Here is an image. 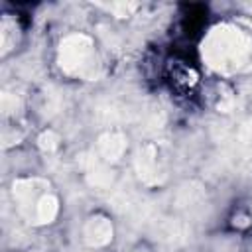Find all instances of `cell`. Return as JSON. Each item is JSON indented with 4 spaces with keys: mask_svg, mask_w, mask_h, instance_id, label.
<instances>
[{
    "mask_svg": "<svg viewBox=\"0 0 252 252\" xmlns=\"http://www.w3.org/2000/svg\"><path fill=\"white\" fill-rule=\"evenodd\" d=\"M16 108H18V98L12 96V94H8V93H4L2 94V110L8 114V112H12Z\"/></svg>",
    "mask_w": 252,
    "mask_h": 252,
    "instance_id": "cell-9",
    "label": "cell"
},
{
    "mask_svg": "<svg viewBox=\"0 0 252 252\" xmlns=\"http://www.w3.org/2000/svg\"><path fill=\"white\" fill-rule=\"evenodd\" d=\"M39 146H41V150H45V152L55 150V146H57L55 134H53V132H43V134L39 136Z\"/></svg>",
    "mask_w": 252,
    "mask_h": 252,
    "instance_id": "cell-8",
    "label": "cell"
},
{
    "mask_svg": "<svg viewBox=\"0 0 252 252\" xmlns=\"http://www.w3.org/2000/svg\"><path fill=\"white\" fill-rule=\"evenodd\" d=\"M250 39L232 26L215 28L203 43V57L213 69L220 73H232L242 69L250 59Z\"/></svg>",
    "mask_w": 252,
    "mask_h": 252,
    "instance_id": "cell-1",
    "label": "cell"
},
{
    "mask_svg": "<svg viewBox=\"0 0 252 252\" xmlns=\"http://www.w3.org/2000/svg\"><path fill=\"white\" fill-rule=\"evenodd\" d=\"M91 39L83 33H75L69 35L61 41L59 47V65L67 71V73H83L91 55Z\"/></svg>",
    "mask_w": 252,
    "mask_h": 252,
    "instance_id": "cell-2",
    "label": "cell"
},
{
    "mask_svg": "<svg viewBox=\"0 0 252 252\" xmlns=\"http://www.w3.org/2000/svg\"><path fill=\"white\" fill-rule=\"evenodd\" d=\"M57 215V199L53 195H43L35 205V219L39 222H49Z\"/></svg>",
    "mask_w": 252,
    "mask_h": 252,
    "instance_id": "cell-7",
    "label": "cell"
},
{
    "mask_svg": "<svg viewBox=\"0 0 252 252\" xmlns=\"http://www.w3.org/2000/svg\"><path fill=\"white\" fill-rule=\"evenodd\" d=\"M110 8L116 12V16H126L128 12H132L136 8V4H112Z\"/></svg>",
    "mask_w": 252,
    "mask_h": 252,
    "instance_id": "cell-10",
    "label": "cell"
},
{
    "mask_svg": "<svg viewBox=\"0 0 252 252\" xmlns=\"http://www.w3.org/2000/svg\"><path fill=\"white\" fill-rule=\"evenodd\" d=\"M87 179L93 187H98V189H106L112 181V175L93 158L87 159Z\"/></svg>",
    "mask_w": 252,
    "mask_h": 252,
    "instance_id": "cell-6",
    "label": "cell"
},
{
    "mask_svg": "<svg viewBox=\"0 0 252 252\" xmlns=\"http://www.w3.org/2000/svg\"><path fill=\"white\" fill-rule=\"evenodd\" d=\"M136 169L138 175L146 183H158V167H156V150L154 146H146L140 150L136 158Z\"/></svg>",
    "mask_w": 252,
    "mask_h": 252,
    "instance_id": "cell-5",
    "label": "cell"
},
{
    "mask_svg": "<svg viewBox=\"0 0 252 252\" xmlns=\"http://www.w3.org/2000/svg\"><path fill=\"white\" fill-rule=\"evenodd\" d=\"M126 150V140L120 132H106L98 138V152L106 161H116Z\"/></svg>",
    "mask_w": 252,
    "mask_h": 252,
    "instance_id": "cell-4",
    "label": "cell"
},
{
    "mask_svg": "<svg viewBox=\"0 0 252 252\" xmlns=\"http://www.w3.org/2000/svg\"><path fill=\"white\" fill-rule=\"evenodd\" d=\"M85 240L91 246H104L112 238V224L104 217H93L85 224Z\"/></svg>",
    "mask_w": 252,
    "mask_h": 252,
    "instance_id": "cell-3",
    "label": "cell"
}]
</instances>
